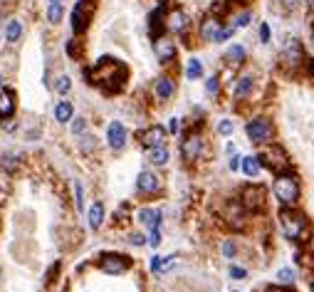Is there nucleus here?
I'll use <instances>...</instances> for the list:
<instances>
[{
	"label": "nucleus",
	"mask_w": 314,
	"mask_h": 292,
	"mask_svg": "<svg viewBox=\"0 0 314 292\" xmlns=\"http://www.w3.org/2000/svg\"><path fill=\"white\" fill-rule=\"evenodd\" d=\"M50 2H57V5H62V0H50Z\"/></svg>",
	"instance_id": "46"
},
{
	"label": "nucleus",
	"mask_w": 314,
	"mask_h": 292,
	"mask_svg": "<svg viewBox=\"0 0 314 292\" xmlns=\"http://www.w3.org/2000/svg\"><path fill=\"white\" fill-rule=\"evenodd\" d=\"M233 30H235V27H220L218 35H215V42H225V40L233 35Z\"/></svg>",
	"instance_id": "35"
},
{
	"label": "nucleus",
	"mask_w": 314,
	"mask_h": 292,
	"mask_svg": "<svg viewBox=\"0 0 314 292\" xmlns=\"http://www.w3.org/2000/svg\"><path fill=\"white\" fill-rule=\"evenodd\" d=\"M307 2H310V5H314V0H307Z\"/></svg>",
	"instance_id": "49"
},
{
	"label": "nucleus",
	"mask_w": 314,
	"mask_h": 292,
	"mask_svg": "<svg viewBox=\"0 0 314 292\" xmlns=\"http://www.w3.org/2000/svg\"><path fill=\"white\" fill-rule=\"evenodd\" d=\"M146 158H149L154 166H163V163L168 161V148H166V146H151V148L146 151Z\"/></svg>",
	"instance_id": "19"
},
{
	"label": "nucleus",
	"mask_w": 314,
	"mask_h": 292,
	"mask_svg": "<svg viewBox=\"0 0 314 292\" xmlns=\"http://www.w3.org/2000/svg\"><path fill=\"white\" fill-rule=\"evenodd\" d=\"M15 92L12 89H0V119H10L15 114Z\"/></svg>",
	"instance_id": "13"
},
{
	"label": "nucleus",
	"mask_w": 314,
	"mask_h": 292,
	"mask_svg": "<svg viewBox=\"0 0 314 292\" xmlns=\"http://www.w3.org/2000/svg\"><path fill=\"white\" fill-rule=\"evenodd\" d=\"M87 223H89V228H92V230L102 228V223H104V206H102V203H94V206L89 208V213H87Z\"/></svg>",
	"instance_id": "20"
},
{
	"label": "nucleus",
	"mask_w": 314,
	"mask_h": 292,
	"mask_svg": "<svg viewBox=\"0 0 314 292\" xmlns=\"http://www.w3.org/2000/svg\"><path fill=\"white\" fill-rule=\"evenodd\" d=\"M99 268H102L107 275H122L126 268H129V260H126L124 255L107 253V255H102V260H99Z\"/></svg>",
	"instance_id": "4"
},
{
	"label": "nucleus",
	"mask_w": 314,
	"mask_h": 292,
	"mask_svg": "<svg viewBox=\"0 0 314 292\" xmlns=\"http://www.w3.org/2000/svg\"><path fill=\"white\" fill-rule=\"evenodd\" d=\"M74 203H77L79 211L84 208V193H82V183H79V181L74 183Z\"/></svg>",
	"instance_id": "31"
},
{
	"label": "nucleus",
	"mask_w": 314,
	"mask_h": 292,
	"mask_svg": "<svg viewBox=\"0 0 314 292\" xmlns=\"http://www.w3.org/2000/svg\"><path fill=\"white\" fill-rule=\"evenodd\" d=\"M168 132H171V134H176V132H178V119H176V117L168 122Z\"/></svg>",
	"instance_id": "44"
},
{
	"label": "nucleus",
	"mask_w": 314,
	"mask_h": 292,
	"mask_svg": "<svg viewBox=\"0 0 314 292\" xmlns=\"http://www.w3.org/2000/svg\"><path fill=\"white\" fill-rule=\"evenodd\" d=\"M89 25V0H79L72 10V32H84Z\"/></svg>",
	"instance_id": "6"
},
{
	"label": "nucleus",
	"mask_w": 314,
	"mask_h": 292,
	"mask_svg": "<svg viewBox=\"0 0 314 292\" xmlns=\"http://www.w3.org/2000/svg\"><path fill=\"white\" fill-rule=\"evenodd\" d=\"M250 92H252V77H240L238 84H235V97L243 99V97H248Z\"/></svg>",
	"instance_id": "26"
},
{
	"label": "nucleus",
	"mask_w": 314,
	"mask_h": 292,
	"mask_svg": "<svg viewBox=\"0 0 314 292\" xmlns=\"http://www.w3.org/2000/svg\"><path fill=\"white\" fill-rule=\"evenodd\" d=\"M47 20H50L52 25H57V22L62 20V5H57V2H50V7H47Z\"/></svg>",
	"instance_id": "29"
},
{
	"label": "nucleus",
	"mask_w": 314,
	"mask_h": 292,
	"mask_svg": "<svg viewBox=\"0 0 314 292\" xmlns=\"http://www.w3.org/2000/svg\"><path fill=\"white\" fill-rule=\"evenodd\" d=\"M55 119H57L60 124H69V122L74 119V107H72L69 102H57V104H55Z\"/></svg>",
	"instance_id": "18"
},
{
	"label": "nucleus",
	"mask_w": 314,
	"mask_h": 292,
	"mask_svg": "<svg viewBox=\"0 0 314 292\" xmlns=\"http://www.w3.org/2000/svg\"><path fill=\"white\" fill-rule=\"evenodd\" d=\"M285 57H287L290 62H300V60H302V47H300V42H297L295 37L287 40V45H285Z\"/></svg>",
	"instance_id": "23"
},
{
	"label": "nucleus",
	"mask_w": 314,
	"mask_h": 292,
	"mask_svg": "<svg viewBox=\"0 0 314 292\" xmlns=\"http://www.w3.org/2000/svg\"><path fill=\"white\" fill-rule=\"evenodd\" d=\"M84 129H87V122H84V119H74V122H72V134L79 137V134H84Z\"/></svg>",
	"instance_id": "36"
},
{
	"label": "nucleus",
	"mask_w": 314,
	"mask_h": 292,
	"mask_svg": "<svg viewBox=\"0 0 314 292\" xmlns=\"http://www.w3.org/2000/svg\"><path fill=\"white\" fill-rule=\"evenodd\" d=\"M275 196L280 198L282 206H295L300 198V186L292 176H280L275 181Z\"/></svg>",
	"instance_id": "2"
},
{
	"label": "nucleus",
	"mask_w": 314,
	"mask_h": 292,
	"mask_svg": "<svg viewBox=\"0 0 314 292\" xmlns=\"http://www.w3.org/2000/svg\"><path fill=\"white\" fill-rule=\"evenodd\" d=\"M200 74H203V65H200V60L190 57L188 65H186V77H188V79H198Z\"/></svg>",
	"instance_id": "28"
},
{
	"label": "nucleus",
	"mask_w": 314,
	"mask_h": 292,
	"mask_svg": "<svg viewBox=\"0 0 314 292\" xmlns=\"http://www.w3.org/2000/svg\"><path fill=\"white\" fill-rule=\"evenodd\" d=\"M166 27H168L171 32H183V30L188 27V15H186L183 10H173V12L168 15V20H166Z\"/></svg>",
	"instance_id": "15"
},
{
	"label": "nucleus",
	"mask_w": 314,
	"mask_h": 292,
	"mask_svg": "<svg viewBox=\"0 0 314 292\" xmlns=\"http://www.w3.org/2000/svg\"><path fill=\"white\" fill-rule=\"evenodd\" d=\"M129 240H131V245H144V243H146V240H144V235H141V233H134V235H131V238H129Z\"/></svg>",
	"instance_id": "42"
},
{
	"label": "nucleus",
	"mask_w": 314,
	"mask_h": 292,
	"mask_svg": "<svg viewBox=\"0 0 314 292\" xmlns=\"http://www.w3.org/2000/svg\"><path fill=\"white\" fill-rule=\"evenodd\" d=\"M69 89H72V79H69L67 74H62V77L55 79V92H57V94H67Z\"/></svg>",
	"instance_id": "30"
},
{
	"label": "nucleus",
	"mask_w": 314,
	"mask_h": 292,
	"mask_svg": "<svg viewBox=\"0 0 314 292\" xmlns=\"http://www.w3.org/2000/svg\"><path fill=\"white\" fill-rule=\"evenodd\" d=\"M312 292H314V283H312Z\"/></svg>",
	"instance_id": "50"
},
{
	"label": "nucleus",
	"mask_w": 314,
	"mask_h": 292,
	"mask_svg": "<svg viewBox=\"0 0 314 292\" xmlns=\"http://www.w3.org/2000/svg\"><path fill=\"white\" fill-rule=\"evenodd\" d=\"M205 89H208L210 94H215V92H218V77H210V79L205 82Z\"/></svg>",
	"instance_id": "39"
},
{
	"label": "nucleus",
	"mask_w": 314,
	"mask_h": 292,
	"mask_svg": "<svg viewBox=\"0 0 314 292\" xmlns=\"http://www.w3.org/2000/svg\"><path fill=\"white\" fill-rule=\"evenodd\" d=\"M280 223H282V230L290 240H307L310 235V223L307 216L300 213V211H292V208H285L280 213Z\"/></svg>",
	"instance_id": "1"
},
{
	"label": "nucleus",
	"mask_w": 314,
	"mask_h": 292,
	"mask_svg": "<svg viewBox=\"0 0 314 292\" xmlns=\"http://www.w3.org/2000/svg\"><path fill=\"white\" fill-rule=\"evenodd\" d=\"M20 37H22V22H20V20H10L7 27H5V40H7L10 45H15Z\"/></svg>",
	"instance_id": "21"
},
{
	"label": "nucleus",
	"mask_w": 314,
	"mask_h": 292,
	"mask_svg": "<svg viewBox=\"0 0 314 292\" xmlns=\"http://www.w3.org/2000/svg\"><path fill=\"white\" fill-rule=\"evenodd\" d=\"M139 142L146 146V148H151V146H163V142H166V129H163V127H149L146 132L139 134Z\"/></svg>",
	"instance_id": "12"
},
{
	"label": "nucleus",
	"mask_w": 314,
	"mask_h": 292,
	"mask_svg": "<svg viewBox=\"0 0 314 292\" xmlns=\"http://www.w3.org/2000/svg\"><path fill=\"white\" fill-rule=\"evenodd\" d=\"M0 166H2V171H5V173H15V171H17V166H20V161H17V156H15V153H5V156H2V161H0Z\"/></svg>",
	"instance_id": "27"
},
{
	"label": "nucleus",
	"mask_w": 314,
	"mask_h": 292,
	"mask_svg": "<svg viewBox=\"0 0 314 292\" xmlns=\"http://www.w3.org/2000/svg\"><path fill=\"white\" fill-rule=\"evenodd\" d=\"M277 280H280V283H285V285H290V283L295 280V275H292V270H290V268H282V270L277 273Z\"/></svg>",
	"instance_id": "33"
},
{
	"label": "nucleus",
	"mask_w": 314,
	"mask_h": 292,
	"mask_svg": "<svg viewBox=\"0 0 314 292\" xmlns=\"http://www.w3.org/2000/svg\"><path fill=\"white\" fill-rule=\"evenodd\" d=\"M218 30H220V22H218L215 17H205V20H203V25H200V37H203V40H208V42H215Z\"/></svg>",
	"instance_id": "17"
},
{
	"label": "nucleus",
	"mask_w": 314,
	"mask_h": 292,
	"mask_svg": "<svg viewBox=\"0 0 314 292\" xmlns=\"http://www.w3.org/2000/svg\"><path fill=\"white\" fill-rule=\"evenodd\" d=\"M230 275H233V278H235V280H243V278H245V275H248V273H245V270H243V268H230Z\"/></svg>",
	"instance_id": "41"
},
{
	"label": "nucleus",
	"mask_w": 314,
	"mask_h": 292,
	"mask_svg": "<svg viewBox=\"0 0 314 292\" xmlns=\"http://www.w3.org/2000/svg\"><path fill=\"white\" fill-rule=\"evenodd\" d=\"M248 137L255 144H262V142L272 139V124H270V119H262V117L252 119L250 124H248Z\"/></svg>",
	"instance_id": "3"
},
{
	"label": "nucleus",
	"mask_w": 314,
	"mask_h": 292,
	"mask_svg": "<svg viewBox=\"0 0 314 292\" xmlns=\"http://www.w3.org/2000/svg\"><path fill=\"white\" fill-rule=\"evenodd\" d=\"M267 292H282V290H267Z\"/></svg>",
	"instance_id": "48"
},
{
	"label": "nucleus",
	"mask_w": 314,
	"mask_h": 292,
	"mask_svg": "<svg viewBox=\"0 0 314 292\" xmlns=\"http://www.w3.org/2000/svg\"><path fill=\"white\" fill-rule=\"evenodd\" d=\"M158 188H161V181H158V176L154 171H141L139 173V181H136V191L139 193L149 196V193H156Z\"/></svg>",
	"instance_id": "8"
},
{
	"label": "nucleus",
	"mask_w": 314,
	"mask_h": 292,
	"mask_svg": "<svg viewBox=\"0 0 314 292\" xmlns=\"http://www.w3.org/2000/svg\"><path fill=\"white\" fill-rule=\"evenodd\" d=\"M265 206V188L262 186H245L243 188V208L257 211Z\"/></svg>",
	"instance_id": "5"
},
{
	"label": "nucleus",
	"mask_w": 314,
	"mask_h": 292,
	"mask_svg": "<svg viewBox=\"0 0 314 292\" xmlns=\"http://www.w3.org/2000/svg\"><path fill=\"white\" fill-rule=\"evenodd\" d=\"M0 89H2V74H0Z\"/></svg>",
	"instance_id": "47"
},
{
	"label": "nucleus",
	"mask_w": 314,
	"mask_h": 292,
	"mask_svg": "<svg viewBox=\"0 0 314 292\" xmlns=\"http://www.w3.org/2000/svg\"><path fill=\"white\" fill-rule=\"evenodd\" d=\"M233 129H235V127H233V122H230V119H223V122L218 124V132H220L223 137H230V134H233Z\"/></svg>",
	"instance_id": "32"
},
{
	"label": "nucleus",
	"mask_w": 314,
	"mask_h": 292,
	"mask_svg": "<svg viewBox=\"0 0 314 292\" xmlns=\"http://www.w3.org/2000/svg\"><path fill=\"white\" fill-rule=\"evenodd\" d=\"M238 158H240V156H233V158H230V168H238V166H240Z\"/></svg>",
	"instance_id": "45"
},
{
	"label": "nucleus",
	"mask_w": 314,
	"mask_h": 292,
	"mask_svg": "<svg viewBox=\"0 0 314 292\" xmlns=\"http://www.w3.org/2000/svg\"><path fill=\"white\" fill-rule=\"evenodd\" d=\"M149 245H151V248H158V245H161V233H158V228L151 230V235H149Z\"/></svg>",
	"instance_id": "37"
},
{
	"label": "nucleus",
	"mask_w": 314,
	"mask_h": 292,
	"mask_svg": "<svg viewBox=\"0 0 314 292\" xmlns=\"http://www.w3.org/2000/svg\"><path fill=\"white\" fill-rule=\"evenodd\" d=\"M225 60H228L230 65H240V62L245 60V47H243V45H233V47L228 50Z\"/></svg>",
	"instance_id": "25"
},
{
	"label": "nucleus",
	"mask_w": 314,
	"mask_h": 292,
	"mask_svg": "<svg viewBox=\"0 0 314 292\" xmlns=\"http://www.w3.org/2000/svg\"><path fill=\"white\" fill-rule=\"evenodd\" d=\"M154 52H156V57H158L161 62H171V60H176V42L161 35V37H156V42H154Z\"/></svg>",
	"instance_id": "7"
},
{
	"label": "nucleus",
	"mask_w": 314,
	"mask_h": 292,
	"mask_svg": "<svg viewBox=\"0 0 314 292\" xmlns=\"http://www.w3.org/2000/svg\"><path fill=\"white\" fill-rule=\"evenodd\" d=\"M260 40L262 42H270V25H262L260 27Z\"/></svg>",
	"instance_id": "40"
},
{
	"label": "nucleus",
	"mask_w": 314,
	"mask_h": 292,
	"mask_svg": "<svg viewBox=\"0 0 314 292\" xmlns=\"http://www.w3.org/2000/svg\"><path fill=\"white\" fill-rule=\"evenodd\" d=\"M154 94H156L161 102L171 99V97L176 94V84H173V79H171V77H161V79H156V84H154Z\"/></svg>",
	"instance_id": "14"
},
{
	"label": "nucleus",
	"mask_w": 314,
	"mask_h": 292,
	"mask_svg": "<svg viewBox=\"0 0 314 292\" xmlns=\"http://www.w3.org/2000/svg\"><path fill=\"white\" fill-rule=\"evenodd\" d=\"M181 153H183L186 161H195V158L203 153V139H200L198 134H188V137L183 139V144H181Z\"/></svg>",
	"instance_id": "10"
},
{
	"label": "nucleus",
	"mask_w": 314,
	"mask_h": 292,
	"mask_svg": "<svg viewBox=\"0 0 314 292\" xmlns=\"http://www.w3.org/2000/svg\"><path fill=\"white\" fill-rule=\"evenodd\" d=\"M223 255H225V258H233V255H235V243H233V240H225V243H223Z\"/></svg>",
	"instance_id": "38"
},
{
	"label": "nucleus",
	"mask_w": 314,
	"mask_h": 292,
	"mask_svg": "<svg viewBox=\"0 0 314 292\" xmlns=\"http://www.w3.org/2000/svg\"><path fill=\"white\" fill-rule=\"evenodd\" d=\"M240 166H243V173L250 176V178H255V176L260 173V161H257V156H243Z\"/></svg>",
	"instance_id": "24"
},
{
	"label": "nucleus",
	"mask_w": 314,
	"mask_h": 292,
	"mask_svg": "<svg viewBox=\"0 0 314 292\" xmlns=\"http://www.w3.org/2000/svg\"><path fill=\"white\" fill-rule=\"evenodd\" d=\"M107 144L112 146L114 151H119V148H124L126 144V129L122 122H112L109 127H107Z\"/></svg>",
	"instance_id": "9"
},
{
	"label": "nucleus",
	"mask_w": 314,
	"mask_h": 292,
	"mask_svg": "<svg viewBox=\"0 0 314 292\" xmlns=\"http://www.w3.org/2000/svg\"><path fill=\"white\" fill-rule=\"evenodd\" d=\"M260 158H262V163H265V166H270L272 171H280L282 166H287V158H285V151H282L280 146H272V148H265Z\"/></svg>",
	"instance_id": "11"
},
{
	"label": "nucleus",
	"mask_w": 314,
	"mask_h": 292,
	"mask_svg": "<svg viewBox=\"0 0 314 292\" xmlns=\"http://www.w3.org/2000/svg\"><path fill=\"white\" fill-rule=\"evenodd\" d=\"M248 25H250V12L245 10V12H240V15L235 17V25H233V27H248Z\"/></svg>",
	"instance_id": "34"
},
{
	"label": "nucleus",
	"mask_w": 314,
	"mask_h": 292,
	"mask_svg": "<svg viewBox=\"0 0 314 292\" xmlns=\"http://www.w3.org/2000/svg\"><path fill=\"white\" fill-rule=\"evenodd\" d=\"M176 260H173V255H166V258H161V255H154L151 258V270L156 273V275H161V273H166L171 265H173Z\"/></svg>",
	"instance_id": "22"
},
{
	"label": "nucleus",
	"mask_w": 314,
	"mask_h": 292,
	"mask_svg": "<svg viewBox=\"0 0 314 292\" xmlns=\"http://www.w3.org/2000/svg\"><path fill=\"white\" fill-rule=\"evenodd\" d=\"M280 2H282V10H285V12H290V10L295 7V2H297V0H280Z\"/></svg>",
	"instance_id": "43"
},
{
	"label": "nucleus",
	"mask_w": 314,
	"mask_h": 292,
	"mask_svg": "<svg viewBox=\"0 0 314 292\" xmlns=\"http://www.w3.org/2000/svg\"><path fill=\"white\" fill-rule=\"evenodd\" d=\"M139 220L146 225V228H158L161 225V211L158 208H141L139 211Z\"/></svg>",
	"instance_id": "16"
}]
</instances>
